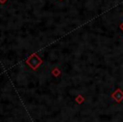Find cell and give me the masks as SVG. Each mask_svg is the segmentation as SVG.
Instances as JSON below:
<instances>
[]
</instances>
